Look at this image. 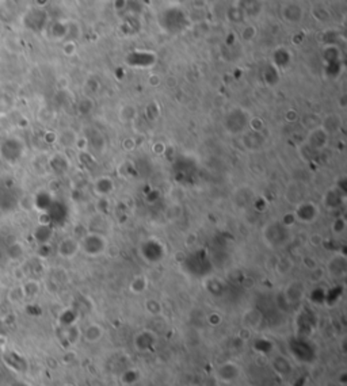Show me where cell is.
I'll list each match as a JSON object with an SVG mask.
<instances>
[{"label": "cell", "mask_w": 347, "mask_h": 386, "mask_svg": "<svg viewBox=\"0 0 347 386\" xmlns=\"http://www.w3.org/2000/svg\"><path fill=\"white\" fill-rule=\"evenodd\" d=\"M80 251L85 253L86 256L98 257L106 252L109 247V241L100 233H88L85 237L79 240Z\"/></svg>", "instance_id": "cell-2"}, {"label": "cell", "mask_w": 347, "mask_h": 386, "mask_svg": "<svg viewBox=\"0 0 347 386\" xmlns=\"http://www.w3.org/2000/svg\"><path fill=\"white\" fill-rule=\"evenodd\" d=\"M80 252V243L79 240H76L72 236L63 238L59 244H57V255L60 257H63L65 260H71L74 259L78 253Z\"/></svg>", "instance_id": "cell-8"}, {"label": "cell", "mask_w": 347, "mask_h": 386, "mask_svg": "<svg viewBox=\"0 0 347 386\" xmlns=\"http://www.w3.org/2000/svg\"><path fill=\"white\" fill-rule=\"evenodd\" d=\"M255 35H257V29L254 26H246L242 30V37L244 41H253Z\"/></svg>", "instance_id": "cell-25"}, {"label": "cell", "mask_w": 347, "mask_h": 386, "mask_svg": "<svg viewBox=\"0 0 347 386\" xmlns=\"http://www.w3.org/2000/svg\"><path fill=\"white\" fill-rule=\"evenodd\" d=\"M147 289H148V278L145 275H136L129 283V290L133 294H143Z\"/></svg>", "instance_id": "cell-17"}, {"label": "cell", "mask_w": 347, "mask_h": 386, "mask_svg": "<svg viewBox=\"0 0 347 386\" xmlns=\"http://www.w3.org/2000/svg\"><path fill=\"white\" fill-rule=\"evenodd\" d=\"M320 126L331 136L334 132H338L339 129L342 128V118H341V115L338 114H328L323 118Z\"/></svg>", "instance_id": "cell-15"}, {"label": "cell", "mask_w": 347, "mask_h": 386, "mask_svg": "<svg viewBox=\"0 0 347 386\" xmlns=\"http://www.w3.org/2000/svg\"><path fill=\"white\" fill-rule=\"evenodd\" d=\"M114 190V182L109 176H100L94 183V191L99 197H107Z\"/></svg>", "instance_id": "cell-14"}, {"label": "cell", "mask_w": 347, "mask_h": 386, "mask_svg": "<svg viewBox=\"0 0 347 386\" xmlns=\"http://www.w3.org/2000/svg\"><path fill=\"white\" fill-rule=\"evenodd\" d=\"M281 15L289 23H298L304 18V8L298 3H286L281 8Z\"/></svg>", "instance_id": "cell-10"}, {"label": "cell", "mask_w": 347, "mask_h": 386, "mask_svg": "<svg viewBox=\"0 0 347 386\" xmlns=\"http://www.w3.org/2000/svg\"><path fill=\"white\" fill-rule=\"evenodd\" d=\"M328 143H330V134L320 125L309 129V133L307 136V144L312 151L320 152L323 149L327 148Z\"/></svg>", "instance_id": "cell-6"}, {"label": "cell", "mask_w": 347, "mask_h": 386, "mask_svg": "<svg viewBox=\"0 0 347 386\" xmlns=\"http://www.w3.org/2000/svg\"><path fill=\"white\" fill-rule=\"evenodd\" d=\"M214 376H216L217 381L229 385V384H233V382L238 381L239 378H240V376H242V367L236 362L227 361L216 367Z\"/></svg>", "instance_id": "cell-4"}, {"label": "cell", "mask_w": 347, "mask_h": 386, "mask_svg": "<svg viewBox=\"0 0 347 386\" xmlns=\"http://www.w3.org/2000/svg\"><path fill=\"white\" fill-rule=\"evenodd\" d=\"M331 227H333V232L335 234H342V233L346 232V221L343 217L335 218Z\"/></svg>", "instance_id": "cell-23"}, {"label": "cell", "mask_w": 347, "mask_h": 386, "mask_svg": "<svg viewBox=\"0 0 347 386\" xmlns=\"http://www.w3.org/2000/svg\"><path fill=\"white\" fill-rule=\"evenodd\" d=\"M270 365H271L273 370L277 373L278 376H289L293 372L292 362L289 361L288 358L282 357V355H278V357L273 358L271 362H270Z\"/></svg>", "instance_id": "cell-13"}, {"label": "cell", "mask_w": 347, "mask_h": 386, "mask_svg": "<svg viewBox=\"0 0 347 386\" xmlns=\"http://www.w3.org/2000/svg\"><path fill=\"white\" fill-rule=\"evenodd\" d=\"M327 274L333 279H343L347 274V259L343 253H334L327 262Z\"/></svg>", "instance_id": "cell-7"}, {"label": "cell", "mask_w": 347, "mask_h": 386, "mask_svg": "<svg viewBox=\"0 0 347 386\" xmlns=\"http://www.w3.org/2000/svg\"><path fill=\"white\" fill-rule=\"evenodd\" d=\"M20 286H22V292H23L25 300H33V298L37 297L41 292L40 282L35 281V279H27V281L22 283Z\"/></svg>", "instance_id": "cell-16"}, {"label": "cell", "mask_w": 347, "mask_h": 386, "mask_svg": "<svg viewBox=\"0 0 347 386\" xmlns=\"http://www.w3.org/2000/svg\"><path fill=\"white\" fill-rule=\"evenodd\" d=\"M305 296V287L300 281H294L285 289V297L289 304H298Z\"/></svg>", "instance_id": "cell-12"}, {"label": "cell", "mask_w": 347, "mask_h": 386, "mask_svg": "<svg viewBox=\"0 0 347 386\" xmlns=\"http://www.w3.org/2000/svg\"><path fill=\"white\" fill-rule=\"evenodd\" d=\"M294 218L297 220L298 223L303 224H312L319 218L320 214V209H319L318 203L312 202V201H303L298 205L294 206Z\"/></svg>", "instance_id": "cell-3"}, {"label": "cell", "mask_w": 347, "mask_h": 386, "mask_svg": "<svg viewBox=\"0 0 347 386\" xmlns=\"http://www.w3.org/2000/svg\"><path fill=\"white\" fill-rule=\"evenodd\" d=\"M133 117H136V109H134V106L126 104V106H124V107L121 109V111H119V118L125 121V122L134 119Z\"/></svg>", "instance_id": "cell-22"}, {"label": "cell", "mask_w": 347, "mask_h": 386, "mask_svg": "<svg viewBox=\"0 0 347 386\" xmlns=\"http://www.w3.org/2000/svg\"><path fill=\"white\" fill-rule=\"evenodd\" d=\"M64 335L67 343H68L70 346H75V344H78L80 339H82V329H80L76 324H74V325L64 328Z\"/></svg>", "instance_id": "cell-18"}, {"label": "cell", "mask_w": 347, "mask_h": 386, "mask_svg": "<svg viewBox=\"0 0 347 386\" xmlns=\"http://www.w3.org/2000/svg\"><path fill=\"white\" fill-rule=\"evenodd\" d=\"M305 193H307V190L303 184H300L298 182H290L285 191V197L293 206H296L300 202L305 201Z\"/></svg>", "instance_id": "cell-11"}, {"label": "cell", "mask_w": 347, "mask_h": 386, "mask_svg": "<svg viewBox=\"0 0 347 386\" xmlns=\"http://www.w3.org/2000/svg\"><path fill=\"white\" fill-rule=\"evenodd\" d=\"M133 344L134 348L139 352H143V354L152 352L156 348V344H158V336L151 329H141V331L136 333V336L133 339Z\"/></svg>", "instance_id": "cell-5"}, {"label": "cell", "mask_w": 347, "mask_h": 386, "mask_svg": "<svg viewBox=\"0 0 347 386\" xmlns=\"http://www.w3.org/2000/svg\"><path fill=\"white\" fill-rule=\"evenodd\" d=\"M104 336V328L98 322H89L82 329V339L88 344L99 343Z\"/></svg>", "instance_id": "cell-9"}, {"label": "cell", "mask_w": 347, "mask_h": 386, "mask_svg": "<svg viewBox=\"0 0 347 386\" xmlns=\"http://www.w3.org/2000/svg\"><path fill=\"white\" fill-rule=\"evenodd\" d=\"M61 386H72V385H70V384H65V385H61Z\"/></svg>", "instance_id": "cell-26"}, {"label": "cell", "mask_w": 347, "mask_h": 386, "mask_svg": "<svg viewBox=\"0 0 347 386\" xmlns=\"http://www.w3.org/2000/svg\"><path fill=\"white\" fill-rule=\"evenodd\" d=\"M23 300H25V296H23V292H22V286H20V285L10 289V292H8V301L12 302V304H19V302L23 301Z\"/></svg>", "instance_id": "cell-21"}, {"label": "cell", "mask_w": 347, "mask_h": 386, "mask_svg": "<svg viewBox=\"0 0 347 386\" xmlns=\"http://www.w3.org/2000/svg\"><path fill=\"white\" fill-rule=\"evenodd\" d=\"M263 240L267 244L268 247L277 249L279 247H283L289 241V228L285 227L281 221H274L270 223L267 227L263 229Z\"/></svg>", "instance_id": "cell-1"}, {"label": "cell", "mask_w": 347, "mask_h": 386, "mask_svg": "<svg viewBox=\"0 0 347 386\" xmlns=\"http://www.w3.org/2000/svg\"><path fill=\"white\" fill-rule=\"evenodd\" d=\"M275 268H277L278 274H282V275H285V274H289V272L292 271L293 263H292V260L289 259V257H281V259L278 260Z\"/></svg>", "instance_id": "cell-20"}, {"label": "cell", "mask_w": 347, "mask_h": 386, "mask_svg": "<svg viewBox=\"0 0 347 386\" xmlns=\"http://www.w3.org/2000/svg\"><path fill=\"white\" fill-rule=\"evenodd\" d=\"M119 380H121V382H122L124 385H134V384H137V382L141 380V373H140V370H137V369L130 367L128 370L122 372V374L119 377Z\"/></svg>", "instance_id": "cell-19"}, {"label": "cell", "mask_w": 347, "mask_h": 386, "mask_svg": "<svg viewBox=\"0 0 347 386\" xmlns=\"http://www.w3.org/2000/svg\"><path fill=\"white\" fill-rule=\"evenodd\" d=\"M145 308H147V310L151 314H159L162 312V305L156 300H148V301L145 302Z\"/></svg>", "instance_id": "cell-24"}]
</instances>
